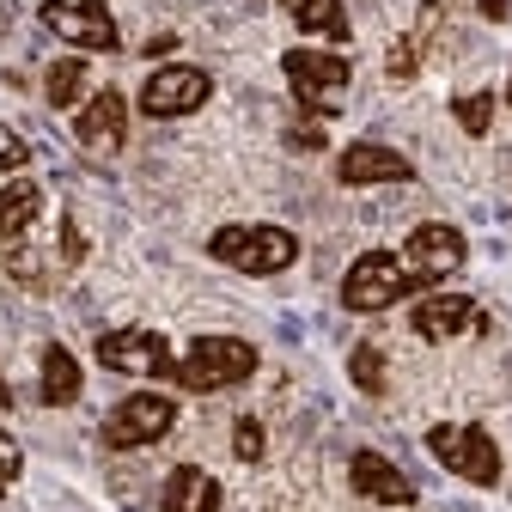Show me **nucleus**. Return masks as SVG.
<instances>
[{"label": "nucleus", "mask_w": 512, "mask_h": 512, "mask_svg": "<svg viewBox=\"0 0 512 512\" xmlns=\"http://www.w3.org/2000/svg\"><path fill=\"white\" fill-rule=\"evenodd\" d=\"M452 116H458V128L464 135H488V122H494V92H458L452 98Z\"/></svg>", "instance_id": "20"}, {"label": "nucleus", "mask_w": 512, "mask_h": 512, "mask_svg": "<svg viewBox=\"0 0 512 512\" xmlns=\"http://www.w3.org/2000/svg\"><path fill=\"white\" fill-rule=\"evenodd\" d=\"M281 7H287V19H293L305 37H324V43H348V37H354L342 0H281Z\"/></svg>", "instance_id": "17"}, {"label": "nucleus", "mask_w": 512, "mask_h": 512, "mask_svg": "<svg viewBox=\"0 0 512 512\" xmlns=\"http://www.w3.org/2000/svg\"><path fill=\"white\" fill-rule=\"evenodd\" d=\"M232 458L238 464H263V421H256V415H238V427H232Z\"/></svg>", "instance_id": "22"}, {"label": "nucleus", "mask_w": 512, "mask_h": 512, "mask_svg": "<svg viewBox=\"0 0 512 512\" xmlns=\"http://www.w3.org/2000/svg\"><path fill=\"white\" fill-rule=\"evenodd\" d=\"M0 409H13V384L7 378H0Z\"/></svg>", "instance_id": "28"}, {"label": "nucleus", "mask_w": 512, "mask_h": 512, "mask_svg": "<svg viewBox=\"0 0 512 512\" xmlns=\"http://www.w3.org/2000/svg\"><path fill=\"white\" fill-rule=\"evenodd\" d=\"M281 74H287V92L299 98L305 116H336V110H342V92H348V80H354L348 55L311 49V43H299V49L281 55Z\"/></svg>", "instance_id": "4"}, {"label": "nucleus", "mask_w": 512, "mask_h": 512, "mask_svg": "<svg viewBox=\"0 0 512 512\" xmlns=\"http://www.w3.org/2000/svg\"><path fill=\"white\" fill-rule=\"evenodd\" d=\"M37 19H43L49 37L74 43L80 55H116L122 49V31H116V19H110L104 0H43Z\"/></svg>", "instance_id": "8"}, {"label": "nucleus", "mask_w": 512, "mask_h": 512, "mask_svg": "<svg viewBox=\"0 0 512 512\" xmlns=\"http://www.w3.org/2000/svg\"><path fill=\"white\" fill-rule=\"evenodd\" d=\"M476 7H482V19H494V25H500V19L512 13V0H476Z\"/></svg>", "instance_id": "27"}, {"label": "nucleus", "mask_w": 512, "mask_h": 512, "mask_svg": "<svg viewBox=\"0 0 512 512\" xmlns=\"http://www.w3.org/2000/svg\"><path fill=\"white\" fill-rule=\"evenodd\" d=\"M427 452H433L439 470H452L458 482H476V488L500 482V445L476 421H433L427 427Z\"/></svg>", "instance_id": "5"}, {"label": "nucleus", "mask_w": 512, "mask_h": 512, "mask_svg": "<svg viewBox=\"0 0 512 512\" xmlns=\"http://www.w3.org/2000/svg\"><path fill=\"white\" fill-rule=\"evenodd\" d=\"M80 391H86V372H80L74 348L49 342V348H43V372H37V397H43V409H68V403H80Z\"/></svg>", "instance_id": "16"}, {"label": "nucleus", "mask_w": 512, "mask_h": 512, "mask_svg": "<svg viewBox=\"0 0 512 512\" xmlns=\"http://www.w3.org/2000/svg\"><path fill=\"white\" fill-rule=\"evenodd\" d=\"M61 256H68V263H80V256H86V238H80L74 220H61Z\"/></svg>", "instance_id": "26"}, {"label": "nucleus", "mask_w": 512, "mask_h": 512, "mask_svg": "<svg viewBox=\"0 0 512 512\" xmlns=\"http://www.w3.org/2000/svg\"><path fill=\"white\" fill-rule=\"evenodd\" d=\"M348 372H354V384H360L366 397H378V391H384V354H378L372 342H360V348L348 354Z\"/></svg>", "instance_id": "21"}, {"label": "nucleus", "mask_w": 512, "mask_h": 512, "mask_svg": "<svg viewBox=\"0 0 512 512\" xmlns=\"http://www.w3.org/2000/svg\"><path fill=\"white\" fill-rule=\"evenodd\" d=\"M336 183L342 189H372V183H415V165L384 147V141H348L336 153Z\"/></svg>", "instance_id": "12"}, {"label": "nucleus", "mask_w": 512, "mask_h": 512, "mask_svg": "<svg viewBox=\"0 0 512 512\" xmlns=\"http://www.w3.org/2000/svg\"><path fill=\"white\" fill-rule=\"evenodd\" d=\"M256 366H263V354H256V342H244V336H189V348L171 366V384L189 391V397H214V391L244 384Z\"/></svg>", "instance_id": "1"}, {"label": "nucleus", "mask_w": 512, "mask_h": 512, "mask_svg": "<svg viewBox=\"0 0 512 512\" xmlns=\"http://www.w3.org/2000/svg\"><path fill=\"white\" fill-rule=\"evenodd\" d=\"M220 482L202 470V464H177L165 476V494H159V512H220Z\"/></svg>", "instance_id": "15"}, {"label": "nucleus", "mask_w": 512, "mask_h": 512, "mask_svg": "<svg viewBox=\"0 0 512 512\" xmlns=\"http://www.w3.org/2000/svg\"><path fill=\"white\" fill-rule=\"evenodd\" d=\"M92 354H98V366H104V372H122V378H165V384H171V366H177L171 342H165L159 330H141V324H128V330H104Z\"/></svg>", "instance_id": "9"}, {"label": "nucleus", "mask_w": 512, "mask_h": 512, "mask_svg": "<svg viewBox=\"0 0 512 512\" xmlns=\"http://www.w3.org/2000/svg\"><path fill=\"white\" fill-rule=\"evenodd\" d=\"M74 141H80L86 153H98V159L122 153V141H128V98H122L116 86H98V92L74 110Z\"/></svg>", "instance_id": "11"}, {"label": "nucleus", "mask_w": 512, "mask_h": 512, "mask_svg": "<svg viewBox=\"0 0 512 512\" xmlns=\"http://www.w3.org/2000/svg\"><path fill=\"white\" fill-rule=\"evenodd\" d=\"M208 256L238 275H287L299 263V238L287 226H269V220H238V226H220L208 238Z\"/></svg>", "instance_id": "2"}, {"label": "nucleus", "mask_w": 512, "mask_h": 512, "mask_svg": "<svg viewBox=\"0 0 512 512\" xmlns=\"http://www.w3.org/2000/svg\"><path fill=\"white\" fill-rule=\"evenodd\" d=\"M208 98H214V74L208 68H196V61H165V68H153L141 80L135 104H141V116L171 122V116H196Z\"/></svg>", "instance_id": "7"}, {"label": "nucleus", "mask_w": 512, "mask_h": 512, "mask_svg": "<svg viewBox=\"0 0 512 512\" xmlns=\"http://www.w3.org/2000/svg\"><path fill=\"white\" fill-rule=\"evenodd\" d=\"M19 470H25V452H19V439L0 427V482H19Z\"/></svg>", "instance_id": "24"}, {"label": "nucleus", "mask_w": 512, "mask_h": 512, "mask_svg": "<svg viewBox=\"0 0 512 512\" xmlns=\"http://www.w3.org/2000/svg\"><path fill=\"white\" fill-rule=\"evenodd\" d=\"M506 104H512V80H506Z\"/></svg>", "instance_id": "29"}, {"label": "nucleus", "mask_w": 512, "mask_h": 512, "mask_svg": "<svg viewBox=\"0 0 512 512\" xmlns=\"http://www.w3.org/2000/svg\"><path fill=\"white\" fill-rule=\"evenodd\" d=\"M403 263L433 287V281L458 275V269L470 263V238H464L458 226H445V220H421V226L409 232V244H403Z\"/></svg>", "instance_id": "10"}, {"label": "nucleus", "mask_w": 512, "mask_h": 512, "mask_svg": "<svg viewBox=\"0 0 512 512\" xmlns=\"http://www.w3.org/2000/svg\"><path fill=\"white\" fill-rule=\"evenodd\" d=\"M348 482H354V494L360 500H372V506H415V482L384 458V452H354L348 458Z\"/></svg>", "instance_id": "14"}, {"label": "nucleus", "mask_w": 512, "mask_h": 512, "mask_svg": "<svg viewBox=\"0 0 512 512\" xmlns=\"http://www.w3.org/2000/svg\"><path fill=\"white\" fill-rule=\"evenodd\" d=\"M0 488H7V482H0Z\"/></svg>", "instance_id": "30"}, {"label": "nucleus", "mask_w": 512, "mask_h": 512, "mask_svg": "<svg viewBox=\"0 0 512 512\" xmlns=\"http://www.w3.org/2000/svg\"><path fill=\"white\" fill-rule=\"evenodd\" d=\"M476 324H482V305L470 293H421L415 311H409V330L421 342H452V336H464Z\"/></svg>", "instance_id": "13"}, {"label": "nucleus", "mask_w": 512, "mask_h": 512, "mask_svg": "<svg viewBox=\"0 0 512 512\" xmlns=\"http://www.w3.org/2000/svg\"><path fill=\"white\" fill-rule=\"evenodd\" d=\"M421 287H427V281L403 263L397 250H366V256H354L348 275H342V305L360 311V317H372V311L403 305V299L421 293Z\"/></svg>", "instance_id": "3"}, {"label": "nucleus", "mask_w": 512, "mask_h": 512, "mask_svg": "<svg viewBox=\"0 0 512 512\" xmlns=\"http://www.w3.org/2000/svg\"><path fill=\"white\" fill-rule=\"evenodd\" d=\"M177 427V403L165 391H128L110 415H104V445L110 452H141V445H159Z\"/></svg>", "instance_id": "6"}, {"label": "nucleus", "mask_w": 512, "mask_h": 512, "mask_svg": "<svg viewBox=\"0 0 512 512\" xmlns=\"http://www.w3.org/2000/svg\"><path fill=\"white\" fill-rule=\"evenodd\" d=\"M287 141H293L299 153H317V147H324V128H317V122H299V128H293Z\"/></svg>", "instance_id": "25"}, {"label": "nucleus", "mask_w": 512, "mask_h": 512, "mask_svg": "<svg viewBox=\"0 0 512 512\" xmlns=\"http://www.w3.org/2000/svg\"><path fill=\"white\" fill-rule=\"evenodd\" d=\"M25 165H31V141L0 122V171H25Z\"/></svg>", "instance_id": "23"}, {"label": "nucleus", "mask_w": 512, "mask_h": 512, "mask_svg": "<svg viewBox=\"0 0 512 512\" xmlns=\"http://www.w3.org/2000/svg\"><path fill=\"white\" fill-rule=\"evenodd\" d=\"M86 92H92V68H86V55H61V61H49V74H43V98H49L55 110L86 104Z\"/></svg>", "instance_id": "19"}, {"label": "nucleus", "mask_w": 512, "mask_h": 512, "mask_svg": "<svg viewBox=\"0 0 512 512\" xmlns=\"http://www.w3.org/2000/svg\"><path fill=\"white\" fill-rule=\"evenodd\" d=\"M43 214V189L31 177H13V183H0V238H25Z\"/></svg>", "instance_id": "18"}]
</instances>
